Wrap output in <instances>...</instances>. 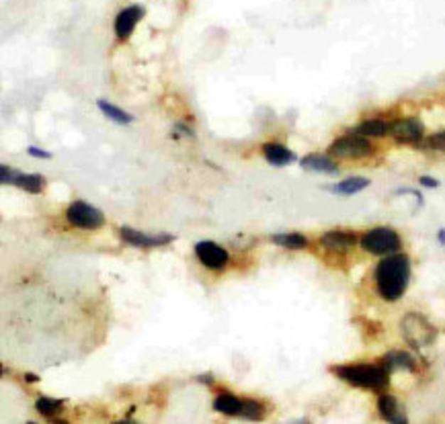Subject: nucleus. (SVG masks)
Segmentation results:
<instances>
[{
  "label": "nucleus",
  "instance_id": "4",
  "mask_svg": "<svg viewBox=\"0 0 445 424\" xmlns=\"http://www.w3.org/2000/svg\"><path fill=\"white\" fill-rule=\"evenodd\" d=\"M359 246L374 256H390L400 252L402 238L390 226H375L359 238Z\"/></svg>",
  "mask_w": 445,
  "mask_h": 424
},
{
  "label": "nucleus",
  "instance_id": "11",
  "mask_svg": "<svg viewBox=\"0 0 445 424\" xmlns=\"http://www.w3.org/2000/svg\"><path fill=\"white\" fill-rule=\"evenodd\" d=\"M144 17V9L140 4H132V6H125L117 13L115 23H113V29H115V36L119 39H127V37L134 33L136 25L140 23V18Z\"/></svg>",
  "mask_w": 445,
  "mask_h": 424
},
{
  "label": "nucleus",
  "instance_id": "31",
  "mask_svg": "<svg viewBox=\"0 0 445 424\" xmlns=\"http://www.w3.org/2000/svg\"><path fill=\"white\" fill-rule=\"evenodd\" d=\"M289 424H310V420H306V418H300V420H294V423Z\"/></svg>",
  "mask_w": 445,
  "mask_h": 424
},
{
  "label": "nucleus",
  "instance_id": "26",
  "mask_svg": "<svg viewBox=\"0 0 445 424\" xmlns=\"http://www.w3.org/2000/svg\"><path fill=\"white\" fill-rule=\"evenodd\" d=\"M419 185L425 187V189H437L439 187V180L435 177H429V175H421L419 177Z\"/></svg>",
  "mask_w": 445,
  "mask_h": 424
},
{
  "label": "nucleus",
  "instance_id": "16",
  "mask_svg": "<svg viewBox=\"0 0 445 424\" xmlns=\"http://www.w3.org/2000/svg\"><path fill=\"white\" fill-rule=\"evenodd\" d=\"M357 136H363V138H384V136H390V124L386 119H380V117H370V119H363L361 124H357L353 129Z\"/></svg>",
  "mask_w": 445,
  "mask_h": 424
},
{
  "label": "nucleus",
  "instance_id": "10",
  "mask_svg": "<svg viewBox=\"0 0 445 424\" xmlns=\"http://www.w3.org/2000/svg\"><path fill=\"white\" fill-rule=\"evenodd\" d=\"M119 236H122V240L127 242L129 246L136 248L166 246V244H171V242L175 240L171 234H144V232L134 230V228H129V226L119 228Z\"/></svg>",
  "mask_w": 445,
  "mask_h": 424
},
{
  "label": "nucleus",
  "instance_id": "32",
  "mask_svg": "<svg viewBox=\"0 0 445 424\" xmlns=\"http://www.w3.org/2000/svg\"><path fill=\"white\" fill-rule=\"evenodd\" d=\"M27 424H36V423H27Z\"/></svg>",
  "mask_w": 445,
  "mask_h": 424
},
{
  "label": "nucleus",
  "instance_id": "24",
  "mask_svg": "<svg viewBox=\"0 0 445 424\" xmlns=\"http://www.w3.org/2000/svg\"><path fill=\"white\" fill-rule=\"evenodd\" d=\"M423 146H425L427 150H435V152L445 154V129L431 134L427 140L423 141Z\"/></svg>",
  "mask_w": 445,
  "mask_h": 424
},
{
  "label": "nucleus",
  "instance_id": "8",
  "mask_svg": "<svg viewBox=\"0 0 445 424\" xmlns=\"http://www.w3.org/2000/svg\"><path fill=\"white\" fill-rule=\"evenodd\" d=\"M318 242L324 250H328L333 254H347L359 244V238H357L355 232L335 228V230L324 232L318 238Z\"/></svg>",
  "mask_w": 445,
  "mask_h": 424
},
{
  "label": "nucleus",
  "instance_id": "14",
  "mask_svg": "<svg viewBox=\"0 0 445 424\" xmlns=\"http://www.w3.org/2000/svg\"><path fill=\"white\" fill-rule=\"evenodd\" d=\"M304 170L321 173V175H337L338 164L328 154H308L300 160Z\"/></svg>",
  "mask_w": 445,
  "mask_h": 424
},
{
  "label": "nucleus",
  "instance_id": "22",
  "mask_svg": "<svg viewBox=\"0 0 445 424\" xmlns=\"http://www.w3.org/2000/svg\"><path fill=\"white\" fill-rule=\"evenodd\" d=\"M36 408L39 414L48 416V418H54V414H60L62 408H64V400H54V398H39L36 402Z\"/></svg>",
  "mask_w": 445,
  "mask_h": 424
},
{
  "label": "nucleus",
  "instance_id": "29",
  "mask_svg": "<svg viewBox=\"0 0 445 424\" xmlns=\"http://www.w3.org/2000/svg\"><path fill=\"white\" fill-rule=\"evenodd\" d=\"M25 381H31V384H36V381H39V377H37V375H33V373H27V375H25Z\"/></svg>",
  "mask_w": 445,
  "mask_h": 424
},
{
  "label": "nucleus",
  "instance_id": "18",
  "mask_svg": "<svg viewBox=\"0 0 445 424\" xmlns=\"http://www.w3.org/2000/svg\"><path fill=\"white\" fill-rule=\"evenodd\" d=\"M240 408H242V398L234 396L230 391H222L214 400V410L226 416H240Z\"/></svg>",
  "mask_w": 445,
  "mask_h": 424
},
{
  "label": "nucleus",
  "instance_id": "20",
  "mask_svg": "<svg viewBox=\"0 0 445 424\" xmlns=\"http://www.w3.org/2000/svg\"><path fill=\"white\" fill-rule=\"evenodd\" d=\"M267 416V406L259 400H242L240 408V418L252 420V423H261Z\"/></svg>",
  "mask_w": 445,
  "mask_h": 424
},
{
  "label": "nucleus",
  "instance_id": "25",
  "mask_svg": "<svg viewBox=\"0 0 445 424\" xmlns=\"http://www.w3.org/2000/svg\"><path fill=\"white\" fill-rule=\"evenodd\" d=\"M18 177H21V173H17L15 168H11L9 164L0 166V180H2V185H17Z\"/></svg>",
  "mask_w": 445,
  "mask_h": 424
},
{
  "label": "nucleus",
  "instance_id": "2",
  "mask_svg": "<svg viewBox=\"0 0 445 424\" xmlns=\"http://www.w3.org/2000/svg\"><path fill=\"white\" fill-rule=\"evenodd\" d=\"M331 371L353 388L372 389V391H386L390 386L392 373L380 363H349V365H335Z\"/></svg>",
  "mask_w": 445,
  "mask_h": 424
},
{
  "label": "nucleus",
  "instance_id": "13",
  "mask_svg": "<svg viewBox=\"0 0 445 424\" xmlns=\"http://www.w3.org/2000/svg\"><path fill=\"white\" fill-rule=\"evenodd\" d=\"M382 365L388 369L390 373L394 371H417V359L407 351H390L386 353L382 359Z\"/></svg>",
  "mask_w": 445,
  "mask_h": 424
},
{
  "label": "nucleus",
  "instance_id": "28",
  "mask_svg": "<svg viewBox=\"0 0 445 424\" xmlns=\"http://www.w3.org/2000/svg\"><path fill=\"white\" fill-rule=\"evenodd\" d=\"M437 240H439L441 246H445V228H439V230H437Z\"/></svg>",
  "mask_w": 445,
  "mask_h": 424
},
{
  "label": "nucleus",
  "instance_id": "5",
  "mask_svg": "<svg viewBox=\"0 0 445 424\" xmlns=\"http://www.w3.org/2000/svg\"><path fill=\"white\" fill-rule=\"evenodd\" d=\"M328 156L338 160H361L370 158L375 154V148L372 141L363 136H357L353 131L341 136L328 146Z\"/></svg>",
  "mask_w": 445,
  "mask_h": 424
},
{
  "label": "nucleus",
  "instance_id": "3",
  "mask_svg": "<svg viewBox=\"0 0 445 424\" xmlns=\"http://www.w3.org/2000/svg\"><path fill=\"white\" fill-rule=\"evenodd\" d=\"M400 335L412 349H427L437 340V328L419 312H407L400 320Z\"/></svg>",
  "mask_w": 445,
  "mask_h": 424
},
{
  "label": "nucleus",
  "instance_id": "27",
  "mask_svg": "<svg viewBox=\"0 0 445 424\" xmlns=\"http://www.w3.org/2000/svg\"><path fill=\"white\" fill-rule=\"evenodd\" d=\"M27 152H29V156H33V158H41V160L52 158V154H50L48 150H41V148H36V146L27 148Z\"/></svg>",
  "mask_w": 445,
  "mask_h": 424
},
{
  "label": "nucleus",
  "instance_id": "7",
  "mask_svg": "<svg viewBox=\"0 0 445 424\" xmlns=\"http://www.w3.org/2000/svg\"><path fill=\"white\" fill-rule=\"evenodd\" d=\"M66 219H68L70 226L80 228V230H97L105 224L103 212L89 205V203H85V201L70 203V207L66 210Z\"/></svg>",
  "mask_w": 445,
  "mask_h": 424
},
{
  "label": "nucleus",
  "instance_id": "30",
  "mask_svg": "<svg viewBox=\"0 0 445 424\" xmlns=\"http://www.w3.org/2000/svg\"><path fill=\"white\" fill-rule=\"evenodd\" d=\"M113 424H138V423H134V420H129V418H124V420H117V423Z\"/></svg>",
  "mask_w": 445,
  "mask_h": 424
},
{
  "label": "nucleus",
  "instance_id": "21",
  "mask_svg": "<svg viewBox=\"0 0 445 424\" xmlns=\"http://www.w3.org/2000/svg\"><path fill=\"white\" fill-rule=\"evenodd\" d=\"M97 107L107 115L109 119L111 121H115V124H119V125H127V124H132L134 121V115H129V113H125L124 109H119V107H115L113 103H107V101H99L97 103Z\"/></svg>",
  "mask_w": 445,
  "mask_h": 424
},
{
  "label": "nucleus",
  "instance_id": "12",
  "mask_svg": "<svg viewBox=\"0 0 445 424\" xmlns=\"http://www.w3.org/2000/svg\"><path fill=\"white\" fill-rule=\"evenodd\" d=\"M377 412L388 424H409V416L404 408L400 406V402L392 393L382 391L377 396Z\"/></svg>",
  "mask_w": 445,
  "mask_h": 424
},
{
  "label": "nucleus",
  "instance_id": "1",
  "mask_svg": "<svg viewBox=\"0 0 445 424\" xmlns=\"http://www.w3.org/2000/svg\"><path fill=\"white\" fill-rule=\"evenodd\" d=\"M374 283L377 295L388 303L398 301L409 289L410 259L402 252L384 256L374 268Z\"/></svg>",
  "mask_w": 445,
  "mask_h": 424
},
{
  "label": "nucleus",
  "instance_id": "19",
  "mask_svg": "<svg viewBox=\"0 0 445 424\" xmlns=\"http://www.w3.org/2000/svg\"><path fill=\"white\" fill-rule=\"evenodd\" d=\"M271 242L287 250H304L308 248V238L300 232H284V234H273Z\"/></svg>",
  "mask_w": 445,
  "mask_h": 424
},
{
  "label": "nucleus",
  "instance_id": "15",
  "mask_svg": "<svg viewBox=\"0 0 445 424\" xmlns=\"http://www.w3.org/2000/svg\"><path fill=\"white\" fill-rule=\"evenodd\" d=\"M370 185H372V180H370V178L349 177V178L338 180V183L331 185V187H326V191L333 195H338V197H351V195H357V193H361V191H365Z\"/></svg>",
  "mask_w": 445,
  "mask_h": 424
},
{
  "label": "nucleus",
  "instance_id": "23",
  "mask_svg": "<svg viewBox=\"0 0 445 424\" xmlns=\"http://www.w3.org/2000/svg\"><path fill=\"white\" fill-rule=\"evenodd\" d=\"M17 187L25 189L27 193H41V189H43V177L41 175H21L17 180Z\"/></svg>",
  "mask_w": 445,
  "mask_h": 424
},
{
  "label": "nucleus",
  "instance_id": "9",
  "mask_svg": "<svg viewBox=\"0 0 445 424\" xmlns=\"http://www.w3.org/2000/svg\"><path fill=\"white\" fill-rule=\"evenodd\" d=\"M195 256L199 259V263L212 271H222L226 268L230 256L226 252V248L220 246L218 242H212V240H201L195 244Z\"/></svg>",
  "mask_w": 445,
  "mask_h": 424
},
{
  "label": "nucleus",
  "instance_id": "6",
  "mask_svg": "<svg viewBox=\"0 0 445 424\" xmlns=\"http://www.w3.org/2000/svg\"><path fill=\"white\" fill-rule=\"evenodd\" d=\"M390 138L402 146H421L425 141V125L419 117H400L390 121Z\"/></svg>",
  "mask_w": 445,
  "mask_h": 424
},
{
  "label": "nucleus",
  "instance_id": "17",
  "mask_svg": "<svg viewBox=\"0 0 445 424\" xmlns=\"http://www.w3.org/2000/svg\"><path fill=\"white\" fill-rule=\"evenodd\" d=\"M263 156L273 166H287L298 160V156L289 148H285L284 143H277V141H269L263 146Z\"/></svg>",
  "mask_w": 445,
  "mask_h": 424
}]
</instances>
